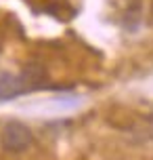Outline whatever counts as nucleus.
I'll return each instance as SVG.
<instances>
[{
	"label": "nucleus",
	"instance_id": "f257e3e1",
	"mask_svg": "<svg viewBox=\"0 0 153 160\" xmlns=\"http://www.w3.org/2000/svg\"><path fill=\"white\" fill-rule=\"evenodd\" d=\"M0 141H2V148L7 152H23L27 150L34 141V135L30 127H25L23 122L19 120H8L7 124L2 127V135H0Z\"/></svg>",
	"mask_w": 153,
	"mask_h": 160
},
{
	"label": "nucleus",
	"instance_id": "f03ea898",
	"mask_svg": "<svg viewBox=\"0 0 153 160\" xmlns=\"http://www.w3.org/2000/svg\"><path fill=\"white\" fill-rule=\"evenodd\" d=\"M30 88L25 87V82L21 80V76H15V74H0V99L7 101V99H15L17 95L21 93H27Z\"/></svg>",
	"mask_w": 153,
	"mask_h": 160
},
{
	"label": "nucleus",
	"instance_id": "7ed1b4c3",
	"mask_svg": "<svg viewBox=\"0 0 153 160\" xmlns=\"http://www.w3.org/2000/svg\"><path fill=\"white\" fill-rule=\"evenodd\" d=\"M149 131H151V135H153V112H151V116H149Z\"/></svg>",
	"mask_w": 153,
	"mask_h": 160
}]
</instances>
